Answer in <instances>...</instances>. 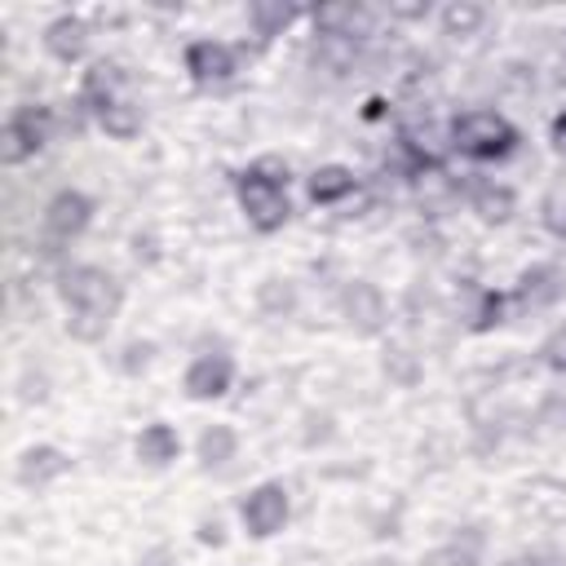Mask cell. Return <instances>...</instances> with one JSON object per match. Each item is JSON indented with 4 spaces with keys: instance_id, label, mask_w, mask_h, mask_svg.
<instances>
[{
    "instance_id": "9c48e42d",
    "label": "cell",
    "mask_w": 566,
    "mask_h": 566,
    "mask_svg": "<svg viewBox=\"0 0 566 566\" xmlns=\"http://www.w3.org/2000/svg\"><path fill=\"white\" fill-rule=\"evenodd\" d=\"M93 221V199L80 195V190H57L49 203H44V230L53 239H75L84 234Z\"/></svg>"
},
{
    "instance_id": "1f68e13d",
    "label": "cell",
    "mask_w": 566,
    "mask_h": 566,
    "mask_svg": "<svg viewBox=\"0 0 566 566\" xmlns=\"http://www.w3.org/2000/svg\"><path fill=\"white\" fill-rule=\"evenodd\" d=\"M199 539H203V544H212V548H217V544H226L221 522H203V526H199Z\"/></svg>"
},
{
    "instance_id": "4dcf8cb0",
    "label": "cell",
    "mask_w": 566,
    "mask_h": 566,
    "mask_svg": "<svg viewBox=\"0 0 566 566\" xmlns=\"http://www.w3.org/2000/svg\"><path fill=\"white\" fill-rule=\"evenodd\" d=\"M548 137H553V150H562L566 155V111L553 119V128H548Z\"/></svg>"
},
{
    "instance_id": "f1b7e54d",
    "label": "cell",
    "mask_w": 566,
    "mask_h": 566,
    "mask_svg": "<svg viewBox=\"0 0 566 566\" xmlns=\"http://www.w3.org/2000/svg\"><path fill=\"white\" fill-rule=\"evenodd\" d=\"M544 226L553 230V234H566V199H544Z\"/></svg>"
},
{
    "instance_id": "d6986e66",
    "label": "cell",
    "mask_w": 566,
    "mask_h": 566,
    "mask_svg": "<svg viewBox=\"0 0 566 566\" xmlns=\"http://www.w3.org/2000/svg\"><path fill=\"white\" fill-rule=\"evenodd\" d=\"M438 22H442V35L469 40V35H478V31H482L486 9H482V4H473V0H451V4H442V9H438Z\"/></svg>"
},
{
    "instance_id": "d4e9b609",
    "label": "cell",
    "mask_w": 566,
    "mask_h": 566,
    "mask_svg": "<svg viewBox=\"0 0 566 566\" xmlns=\"http://www.w3.org/2000/svg\"><path fill=\"white\" fill-rule=\"evenodd\" d=\"M500 318H504V296L500 292H478V301L469 310V327L473 332H491Z\"/></svg>"
},
{
    "instance_id": "4fadbf2b",
    "label": "cell",
    "mask_w": 566,
    "mask_h": 566,
    "mask_svg": "<svg viewBox=\"0 0 566 566\" xmlns=\"http://www.w3.org/2000/svg\"><path fill=\"white\" fill-rule=\"evenodd\" d=\"M111 102H119V66L111 62H93L80 80V106H88L93 115H102Z\"/></svg>"
},
{
    "instance_id": "7a4b0ae2",
    "label": "cell",
    "mask_w": 566,
    "mask_h": 566,
    "mask_svg": "<svg viewBox=\"0 0 566 566\" xmlns=\"http://www.w3.org/2000/svg\"><path fill=\"white\" fill-rule=\"evenodd\" d=\"M451 146L464 159H504L517 146V128L495 111H464L451 119Z\"/></svg>"
},
{
    "instance_id": "4316f807",
    "label": "cell",
    "mask_w": 566,
    "mask_h": 566,
    "mask_svg": "<svg viewBox=\"0 0 566 566\" xmlns=\"http://www.w3.org/2000/svg\"><path fill=\"white\" fill-rule=\"evenodd\" d=\"M106 318H93V314H66V332L75 336V340H102L106 336Z\"/></svg>"
},
{
    "instance_id": "83f0119b",
    "label": "cell",
    "mask_w": 566,
    "mask_h": 566,
    "mask_svg": "<svg viewBox=\"0 0 566 566\" xmlns=\"http://www.w3.org/2000/svg\"><path fill=\"white\" fill-rule=\"evenodd\" d=\"M150 354H155V345L150 340H133V345H124V371H142L146 363H150Z\"/></svg>"
},
{
    "instance_id": "7c38bea8",
    "label": "cell",
    "mask_w": 566,
    "mask_h": 566,
    "mask_svg": "<svg viewBox=\"0 0 566 566\" xmlns=\"http://www.w3.org/2000/svg\"><path fill=\"white\" fill-rule=\"evenodd\" d=\"M137 460L142 464H150V469H164V464H172L177 460V451H181V438H177V429L172 424H164V420H150V424H142V433H137Z\"/></svg>"
},
{
    "instance_id": "7402d4cb",
    "label": "cell",
    "mask_w": 566,
    "mask_h": 566,
    "mask_svg": "<svg viewBox=\"0 0 566 566\" xmlns=\"http://www.w3.org/2000/svg\"><path fill=\"white\" fill-rule=\"evenodd\" d=\"M142 106L137 102H128V97H119V102H111L102 115H97V124L111 133V137H119V142H128V137H137L142 133Z\"/></svg>"
},
{
    "instance_id": "484cf974",
    "label": "cell",
    "mask_w": 566,
    "mask_h": 566,
    "mask_svg": "<svg viewBox=\"0 0 566 566\" xmlns=\"http://www.w3.org/2000/svg\"><path fill=\"white\" fill-rule=\"evenodd\" d=\"M539 358H544V367H553L557 376H566V323L548 332V340L539 345Z\"/></svg>"
},
{
    "instance_id": "5bb4252c",
    "label": "cell",
    "mask_w": 566,
    "mask_h": 566,
    "mask_svg": "<svg viewBox=\"0 0 566 566\" xmlns=\"http://www.w3.org/2000/svg\"><path fill=\"white\" fill-rule=\"evenodd\" d=\"M562 292H566V283H562V270H557V265H531V270L517 279V301H522L526 310H544V305H553Z\"/></svg>"
},
{
    "instance_id": "277c9868",
    "label": "cell",
    "mask_w": 566,
    "mask_h": 566,
    "mask_svg": "<svg viewBox=\"0 0 566 566\" xmlns=\"http://www.w3.org/2000/svg\"><path fill=\"white\" fill-rule=\"evenodd\" d=\"M287 513H292V500H287L283 482H261V486H252V491L243 495V504H239L243 531L256 535V539H270L274 531H283Z\"/></svg>"
},
{
    "instance_id": "f546056e",
    "label": "cell",
    "mask_w": 566,
    "mask_h": 566,
    "mask_svg": "<svg viewBox=\"0 0 566 566\" xmlns=\"http://www.w3.org/2000/svg\"><path fill=\"white\" fill-rule=\"evenodd\" d=\"M133 256L137 261H155L159 252H155V234H133Z\"/></svg>"
},
{
    "instance_id": "e0dca14e",
    "label": "cell",
    "mask_w": 566,
    "mask_h": 566,
    "mask_svg": "<svg viewBox=\"0 0 566 566\" xmlns=\"http://www.w3.org/2000/svg\"><path fill=\"white\" fill-rule=\"evenodd\" d=\"M358 181H354V172L345 168V164H323V168H314L310 172V199L314 203H340L349 190H354Z\"/></svg>"
},
{
    "instance_id": "30bf717a",
    "label": "cell",
    "mask_w": 566,
    "mask_h": 566,
    "mask_svg": "<svg viewBox=\"0 0 566 566\" xmlns=\"http://www.w3.org/2000/svg\"><path fill=\"white\" fill-rule=\"evenodd\" d=\"M66 469H71L66 451L40 442V447H27V451H22V460H18V482H22V486H49V482L62 478Z\"/></svg>"
},
{
    "instance_id": "44dd1931",
    "label": "cell",
    "mask_w": 566,
    "mask_h": 566,
    "mask_svg": "<svg viewBox=\"0 0 566 566\" xmlns=\"http://www.w3.org/2000/svg\"><path fill=\"white\" fill-rule=\"evenodd\" d=\"M380 371H385L394 385L411 389V385L420 380L424 363H420V354H416V349H407V345H385V354H380Z\"/></svg>"
},
{
    "instance_id": "9a60e30c",
    "label": "cell",
    "mask_w": 566,
    "mask_h": 566,
    "mask_svg": "<svg viewBox=\"0 0 566 566\" xmlns=\"http://www.w3.org/2000/svg\"><path fill=\"white\" fill-rule=\"evenodd\" d=\"M469 208L486 221V226H504L517 208V195L504 186V181H478L473 195H469Z\"/></svg>"
},
{
    "instance_id": "5b68a950",
    "label": "cell",
    "mask_w": 566,
    "mask_h": 566,
    "mask_svg": "<svg viewBox=\"0 0 566 566\" xmlns=\"http://www.w3.org/2000/svg\"><path fill=\"white\" fill-rule=\"evenodd\" d=\"M49 128H53V115L44 106H18L4 124V137H0V155L4 164H22L31 159L44 142H49Z\"/></svg>"
},
{
    "instance_id": "2e32d148",
    "label": "cell",
    "mask_w": 566,
    "mask_h": 566,
    "mask_svg": "<svg viewBox=\"0 0 566 566\" xmlns=\"http://www.w3.org/2000/svg\"><path fill=\"white\" fill-rule=\"evenodd\" d=\"M314 27H318V35L354 40L367 31V9L363 4H323V9H314Z\"/></svg>"
},
{
    "instance_id": "603a6c76",
    "label": "cell",
    "mask_w": 566,
    "mask_h": 566,
    "mask_svg": "<svg viewBox=\"0 0 566 566\" xmlns=\"http://www.w3.org/2000/svg\"><path fill=\"white\" fill-rule=\"evenodd\" d=\"M256 310H261L265 318H287V314L296 310V287H292L287 279H265V283L256 287Z\"/></svg>"
},
{
    "instance_id": "6da1fadb",
    "label": "cell",
    "mask_w": 566,
    "mask_h": 566,
    "mask_svg": "<svg viewBox=\"0 0 566 566\" xmlns=\"http://www.w3.org/2000/svg\"><path fill=\"white\" fill-rule=\"evenodd\" d=\"M239 208L252 221V230H261V234L279 230L292 217V203H287V164L274 159V155L256 159L239 177Z\"/></svg>"
},
{
    "instance_id": "ba28073f",
    "label": "cell",
    "mask_w": 566,
    "mask_h": 566,
    "mask_svg": "<svg viewBox=\"0 0 566 566\" xmlns=\"http://www.w3.org/2000/svg\"><path fill=\"white\" fill-rule=\"evenodd\" d=\"M230 380H234V358L230 354H195L190 367H186V376H181V385H186V394L195 402L221 398L230 389Z\"/></svg>"
},
{
    "instance_id": "ffe728a7",
    "label": "cell",
    "mask_w": 566,
    "mask_h": 566,
    "mask_svg": "<svg viewBox=\"0 0 566 566\" xmlns=\"http://www.w3.org/2000/svg\"><path fill=\"white\" fill-rule=\"evenodd\" d=\"M296 18V9L292 4H279V0H252L248 4V27H252V35H261V40H274V35H283V27Z\"/></svg>"
},
{
    "instance_id": "8992f818",
    "label": "cell",
    "mask_w": 566,
    "mask_h": 566,
    "mask_svg": "<svg viewBox=\"0 0 566 566\" xmlns=\"http://www.w3.org/2000/svg\"><path fill=\"white\" fill-rule=\"evenodd\" d=\"M340 318L358 332V336H376L385 323H389V305H385V292L367 279H354L345 283L340 292Z\"/></svg>"
},
{
    "instance_id": "cb8c5ba5",
    "label": "cell",
    "mask_w": 566,
    "mask_h": 566,
    "mask_svg": "<svg viewBox=\"0 0 566 566\" xmlns=\"http://www.w3.org/2000/svg\"><path fill=\"white\" fill-rule=\"evenodd\" d=\"M478 548H482V535H469L464 544L451 539V544L433 548V553L424 557V566H478Z\"/></svg>"
},
{
    "instance_id": "52a82bcc",
    "label": "cell",
    "mask_w": 566,
    "mask_h": 566,
    "mask_svg": "<svg viewBox=\"0 0 566 566\" xmlns=\"http://www.w3.org/2000/svg\"><path fill=\"white\" fill-rule=\"evenodd\" d=\"M186 71H190V80H195L199 88H221V84L234 80L239 57H234V49L221 44V40H195V44L186 49Z\"/></svg>"
},
{
    "instance_id": "3957f363",
    "label": "cell",
    "mask_w": 566,
    "mask_h": 566,
    "mask_svg": "<svg viewBox=\"0 0 566 566\" xmlns=\"http://www.w3.org/2000/svg\"><path fill=\"white\" fill-rule=\"evenodd\" d=\"M57 292L66 301V314H93L106 323L119 314V301H124L115 274H106L102 265H71L57 283Z\"/></svg>"
},
{
    "instance_id": "ac0fdd59",
    "label": "cell",
    "mask_w": 566,
    "mask_h": 566,
    "mask_svg": "<svg viewBox=\"0 0 566 566\" xmlns=\"http://www.w3.org/2000/svg\"><path fill=\"white\" fill-rule=\"evenodd\" d=\"M195 451H199V464H203V469H221V464L234 460V451H239V433H234L230 424H208V429L199 433Z\"/></svg>"
},
{
    "instance_id": "8fae6325",
    "label": "cell",
    "mask_w": 566,
    "mask_h": 566,
    "mask_svg": "<svg viewBox=\"0 0 566 566\" xmlns=\"http://www.w3.org/2000/svg\"><path fill=\"white\" fill-rule=\"evenodd\" d=\"M44 49H49L57 62L84 57V49H88V27H84V18H75V13L53 18V22L44 27Z\"/></svg>"
}]
</instances>
